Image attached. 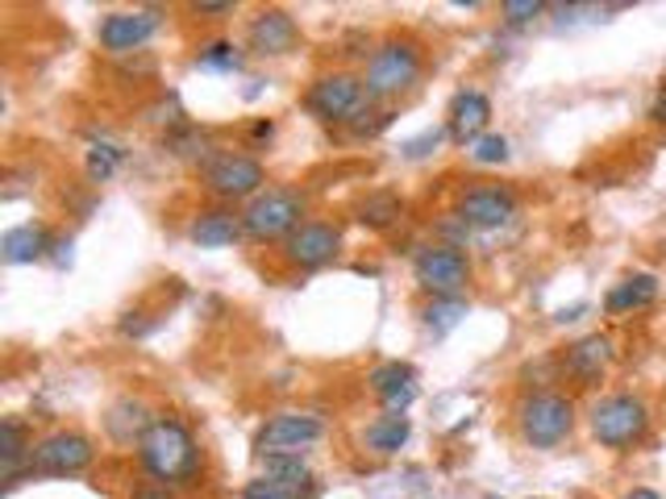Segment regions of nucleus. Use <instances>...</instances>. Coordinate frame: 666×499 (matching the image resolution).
I'll use <instances>...</instances> for the list:
<instances>
[{"label": "nucleus", "mask_w": 666, "mask_h": 499, "mask_svg": "<svg viewBox=\"0 0 666 499\" xmlns=\"http://www.w3.org/2000/svg\"><path fill=\"white\" fill-rule=\"evenodd\" d=\"M138 458H142L146 475H155L158 483H183V478L197 475L200 466L197 441L171 416H163L146 429V437L138 441Z\"/></svg>", "instance_id": "f257e3e1"}, {"label": "nucleus", "mask_w": 666, "mask_h": 499, "mask_svg": "<svg viewBox=\"0 0 666 499\" xmlns=\"http://www.w3.org/2000/svg\"><path fill=\"white\" fill-rule=\"evenodd\" d=\"M516 420H521V437L533 450H555L575 429V404L558 391H533L516 408Z\"/></svg>", "instance_id": "f03ea898"}, {"label": "nucleus", "mask_w": 666, "mask_h": 499, "mask_svg": "<svg viewBox=\"0 0 666 499\" xmlns=\"http://www.w3.org/2000/svg\"><path fill=\"white\" fill-rule=\"evenodd\" d=\"M305 200L288 188H266L259 192L242 213V234L254 241H288L305 225Z\"/></svg>", "instance_id": "7ed1b4c3"}, {"label": "nucleus", "mask_w": 666, "mask_h": 499, "mask_svg": "<svg viewBox=\"0 0 666 499\" xmlns=\"http://www.w3.org/2000/svg\"><path fill=\"white\" fill-rule=\"evenodd\" d=\"M650 433V408L638 395H604L592 408V437L608 450H629Z\"/></svg>", "instance_id": "20e7f679"}, {"label": "nucleus", "mask_w": 666, "mask_h": 499, "mask_svg": "<svg viewBox=\"0 0 666 499\" xmlns=\"http://www.w3.org/2000/svg\"><path fill=\"white\" fill-rule=\"evenodd\" d=\"M417 80H421V50L413 43H383L367 63L362 87L376 100H392L400 92H408Z\"/></svg>", "instance_id": "39448f33"}, {"label": "nucleus", "mask_w": 666, "mask_h": 499, "mask_svg": "<svg viewBox=\"0 0 666 499\" xmlns=\"http://www.w3.org/2000/svg\"><path fill=\"white\" fill-rule=\"evenodd\" d=\"M413 275L425 292H433V300H454L471 280V262L459 246H425L413 262Z\"/></svg>", "instance_id": "423d86ee"}, {"label": "nucleus", "mask_w": 666, "mask_h": 499, "mask_svg": "<svg viewBox=\"0 0 666 499\" xmlns=\"http://www.w3.org/2000/svg\"><path fill=\"white\" fill-rule=\"evenodd\" d=\"M246 499H309L312 496V475L300 462V454H280L263 458V475L246 483Z\"/></svg>", "instance_id": "0eeeda50"}, {"label": "nucleus", "mask_w": 666, "mask_h": 499, "mask_svg": "<svg viewBox=\"0 0 666 499\" xmlns=\"http://www.w3.org/2000/svg\"><path fill=\"white\" fill-rule=\"evenodd\" d=\"M96 450L84 433H50L29 450V471L38 475H80L88 471Z\"/></svg>", "instance_id": "6e6552de"}, {"label": "nucleus", "mask_w": 666, "mask_h": 499, "mask_svg": "<svg viewBox=\"0 0 666 499\" xmlns=\"http://www.w3.org/2000/svg\"><path fill=\"white\" fill-rule=\"evenodd\" d=\"M325 437V425L317 416H305V413H284V416H271L263 429H259V454L263 458H280V454H300L309 450Z\"/></svg>", "instance_id": "1a4fd4ad"}, {"label": "nucleus", "mask_w": 666, "mask_h": 499, "mask_svg": "<svg viewBox=\"0 0 666 499\" xmlns=\"http://www.w3.org/2000/svg\"><path fill=\"white\" fill-rule=\"evenodd\" d=\"M204 183L209 192H217L222 200H242V195H259L263 188V163L250 154H217L204 167Z\"/></svg>", "instance_id": "9d476101"}, {"label": "nucleus", "mask_w": 666, "mask_h": 499, "mask_svg": "<svg viewBox=\"0 0 666 499\" xmlns=\"http://www.w3.org/2000/svg\"><path fill=\"white\" fill-rule=\"evenodd\" d=\"M459 217H463V225H475V229H500L516 217V195L500 183H475L459 200Z\"/></svg>", "instance_id": "9b49d317"}, {"label": "nucleus", "mask_w": 666, "mask_h": 499, "mask_svg": "<svg viewBox=\"0 0 666 499\" xmlns=\"http://www.w3.org/2000/svg\"><path fill=\"white\" fill-rule=\"evenodd\" d=\"M362 80L350 75V71H333V75H321L317 84L309 87V109L321 117V121H346L350 112L358 109L362 100Z\"/></svg>", "instance_id": "f8f14e48"}, {"label": "nucleus", "mask_w": 666, "mask_h": 499, "mask_svg": "<svg viewBox=\"0 0 666 499\" xmlns=\"http://www.w3.org/2000/svg\"><path fill=\"white\" fill-rule=\"evenodd\" d=\"M337 246H342V234L325 225V221H305L288 241H284V254H288L292 266H300V271H317V266H325V262L337 254Z\"/></svg>", "instance_id": "ddd939ff"}, {"label": "nucleus", "mask_w": 666, "mask_h": 499, "mask_svg": "<svg viewBox=\"0 0 666 499\" xmlns=\"http://www.w3.org/2000/svg\"><path fill=\"white\" fill-rule=\"evenodd\" d=\"M158 34V13L151 9H133V13H109L100 22V46L112 50V55H126V50H138L146 46Z\"/></svg>", "instance_id": "4468645a"}, {"label": "nucleus", "mask_w": 666, "mask_h": 499, "mask_svg": "<svg viewBox=\"0 0 666 499\" xmlns=\"http://www.w3.org/2000/svg\"><path fill=\"white\" fill-rule=\"evenodd\" d=\"M296 38H300V29H296L292 13H284V9H263V13L250 22V29H246V43H250V50H254V55H263V59L288 55L292 46H296Z\"/></svg>", "instance_id": "2eb2a0df"}, {"label": "nucleus", "mask_w": 666, "mask_h": 499, "mask_svg": "<svg viewBox=\"0 0 666 499\" xmlns=\"http://www.w3.org/2000/svg\"><path fill=\"white\" fill-rule=\"evenodd\" d=\"M562 367L571 379H579L583 388H592L599 383L608 367H613V342L604 337V333H587V337H579L575 346H567V358H562Z\"/></svg>", "instance_id": "dca6fc26"}, {"label": "nucleus", "mask_w": 666, "mask_h": 499, "mask_svg": "<svg viewBox=\"0 0 666 499\" xmlns=\"http://www.w3.org/2000/svg\"><path fill=\"white\" fill-rule=\"evenodd\" d=\"M488 117H491V100L484 92H475V87H466V92H459V96L450 100V133H454L463 146H471L475 138H484Z\"/></svg>", "instance_id": "f3484780"}, {"label": "nucleus", "mask_w": 666, "mask_h": 499, "mask_svg": "<svg viewBox=\"0 0 666 499\" xmlns=\"http://www.w3.org/2000/svg\"><path fill=\"white\" fill-rule=\"evenodd\" d=\"M371 388H376L379 404L388 413H404L413 400H417V375L404 363H383V367L371 370Z\"/></svg>", "instance_id": "a211bd4d"}, {"label": "nucleus", "mask_w": 666, "mask_h": 499, "mask_svg": "<svg viewBox=\"0 0 666 499\" xmlns=\"http://www.w3.org/2000/svg\"><path fill=\"white\" fill-rule=\"evenodd\" d=\"M242 238V217L225 213V209H213V213H200L192 221V241L204 246V250H222V246H234Z\"/></svg>", "instance_id": "6ab92c4d"}, {"label": "nucleus", "mask_w": 666, "mask_h": 499, "mask_svg": "<svg viewBox=\"0 0 666 499\" xmlns=\"http://www.w3.org/2000/svg\"><path fill=\"white\" fill-rule=\"evenodd\" d=\"M46 250H50V234H46L43 225H13V229L0 238V254H4V262H13V266L38 262Z\"/></svg>", "instance_id": "aec40b11"}, {"label": "nucleus", "mask_w": 666, "mask_h": 499, "mask_svg": "<svg viewBox=\"0 0 666 499\" xmlns=\"http://www.w3.org/2000/svg\"><path fill=\"white\" fill-rule=\"evenodd\" d=\"M654 300H658V280L654 275H629L608 292L604 308L608 312H638V308H650Z\"/></svg>", "instance_id": "412c9836"}, {"label": "nucleus", "mask_w": 666, "mask_h": 499, "mask_svg": "<svg viewBox=\"0 0 666 499\" xmlns=\"http://www.w3.org/2000/svg\"><path fill=\"white\" fill-rule=\"evenodd\" d=\"M155 420L146 416V404L142 400H121V404H112L109 413V433L117 437V441H142L146 437V429H151Z\"/></svg>", "instance_id": "4be33fe9"}, {"label": "nucleus", "mask_w": 666, "mask_h": 499, "mask_svg": "<svg viewBox=\"0 0 666 499\" xmlns=\"http://www.w3.org/2000/svg\"><path fill=\"white\" fill-rule=\"evenodd\" d=\"M408 433H413V425H408V416L404 413L379 416V420L367 425V450H376V454H396L400 445L408 441Z\"/></svg>", "instance_id": "5701e85b"}, {"label": "nucleus", "mask_w": 666, "mask_h": 499, "mask_svg": "<svg viewBox=\"0 0 666 499\" xmlns=\"http://www.w3.org/2000/svg\"><path fill=\"white\" fill-rule=\"evenodd\" d=\"M29 450L34 445H25L22 425L17 420H0V466H4V483H13L17 466L29 462Z\"/></svg>", "instance_id": "b1692460"}, {"label": "nucleus", "mask_w": 666, "mask_h": 499, "mask_svg": "<svg viewBox=\"0 0 666 499\" xmlns=\"http://www.w3.org/2000/svg\"><path fill=\"white\" fill-rule=\"evenodd\" d=\"M400 195L396 192H371L362 204H358V221L362 225H371V229H383V225H392L400 217Z\"/></svg>", "instance_id": "393cba45"}, {"label": "nucleus", "mask_w": 666, "mask_h": 499, "mask_svg": "<svg viewBox=\"0 0 666 499\" xmlns=\"http://www.w3.org/2000/svg\"><path fill=\"white\" fill-rule=\"evenodd\" d=\"M463 317H466V305L459 296L454 300H433V305L425 308V325L433 329V333H450Z\"/></svg>", "instance_id": "a878e982"}, {"label": "nucleus", "mask_w": 666, "mask_h": 499, "mask_svg": "<svg viewBox=\"0 0 666 499\" xmlns=\"http://www.w3.org/2000/svg\"><path fill=\"white\" fill-rule=\"evenodd\" d=\"M466 154L475 158V163H484V167H496V163H509V138L504 133H484V138H475Z\"/></svg>", "instance_id": "bb28decb"}, {"label": "nucleus", "mask_w": 666, "mask_h": 499, "mask_svg": "<svg viewBox=\"0 0 666 499\" xmlns=\"http://www.w3.org/2000/svg\"><path fill=\"white\" fill-rule=\"evenodd\" d=\"M121 167V151L117 146H109V142H96L88 151V175L96 179V183H105V179H112V171Z\"/></svg>", "instance_id": "cd10ccee"}, {"label": "nucleus", "mask_w": 666, "mask_h": 499, "mask_svg": "<svg viewBox=\"0 0 666 499\" xmlns=\"http://www.w3.org/2000/svg\"><path fill=\"white\" fill-rule=\"evenodd\" d=\"M500 13H504V22L525 25V22H533V17H542V13H546V4H542V0H504V4H500Z\"/></svg>", "instance_id": "c85d7f7f"}, {"label": "nucleus", "mask_w": 666, "mask_h": 499, "mask_svg": "<svg viewBox=\"0 0 666 499\" xmlns=\"http://www.w3.org/2000/svg\"><path fill=\"white\" fill-rule=\"evenodd\" d=\"M200 67H222V71H234L238 67V55L229 43H213L204 55H200Z\"/></svg>", "instance_id": "c756f323"}, {"label": "nucleus", "mask_w": 666, "mask_h": 499, "mask_svg": "<svg viewBox=\"0 0 666 499\" xmlns=\"http://www.w3.org/2000/svg\"><path fill=\"white\" fill-rule=\"evenodd\" d=\"M442 138H445L442 130H429V133H425V138H417V142H408V146H404V154H408V158H421V154L438 151V146H442Z\"/></svg>", "instance_id": "7c9ffc66"}, {"label": "nucleus", "mask_w": 666, "mask_h": 499, "mask_svg": "<svg viewBox=\"0 0 666 499\" xmlns=\"http://www.w3.org/2000/svg\"><path fill=\"white\" fill-rule=\"evenodd\" d=\"M650 121L666 126V84L658 87V96H654V105H650Z\"/></svg>", "instance_id": "2f4dec72"}, {"label": "nucleus", "mask_w": 666, "mask_h": 499, "mask_svg": "<svg viewBox=\"0 0 666 499\" xmlns=\"http://www.w3.org/2000/svg\"><path fill=\"white\" fill-rule=\"evenodd\" d=\"M192 9H197V13H204V17H217V13H234V4H192Z\"/></svg>", "instance_id": "473e14b6"}, {"label": "nucleus", "mask_w": 666, "mask_h": 499, "mask_svg": "<svg viewBox=\"0 0 666 499\" xmlns=\"http://www.w3.org/2000/svg\"><path fill=\"white\" fill-rule=\"evenodd\" d=\"M138 499H171V496H167V487H146V491H138Z\"/></svg>", "instance_id": "72a5a7b5"}, {"label": "nucleus", "mask_w": 666, "mask_h": 499, "mask_svg": "<svg viewBox=\"0 0 666 499\" xmlns=\"http://www.w3.org/2000/svg\"><path fill=\"white\" fill-rule=\"evenodd\" d=\"M629 499H663V496H658V491H650V487H638V491H633Z\"/></svg>", "instance_id": "f704fd0d"}]
</instances>
